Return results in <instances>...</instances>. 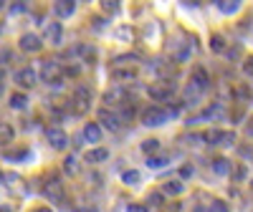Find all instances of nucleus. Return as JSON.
Masks as SVG:
<instances>
[{"label":"nucleus","instance_id":"1","mask_svg":"<svg viewBox=\"0 0 253 212\" xmlns=\"http://www.w3.org/2000/svg\"><path fill=\"white\" fill-rule=\"evenodd\" d=\"M89 106H91V89L79 83L71 94V109L74 114H84V111H89Z\"/></svg>","mask_w":253,"mask_h":212},{"label":"nucleus","instance_id":"2","mask_svg":"<svg viewBox=\"0 0 253 212\" xmlns=\"http://www.w3.org/2000/svg\"><path fill=\"white\" fill-rule=\"evenodd\" d=\"M139 119H142V126H162V124H167L170 114H167V109H162V106H147Z\"/></svg>","mask_w":253,"mask_h":212},{"label":"nucleus","instance_id":"3","mask_svg":"<svg viewBox=\"0 0 253 212\" xmlns=\"http://www.w3.org/2000/svg\"><path fill=\"white\" fill-rule=\"evenodd\" d=\"M190 89L198 91V94H205L210 89V76H208V71L203 66H195L193 73H190Z\"/></svg>","mask_w":253,"mask_h":212},{"label":"nucleus","instance_id":"4","mask_svg":"<svg viewBox=\"0 0 253 212\" xmlns=\"http://www.w3.org/2000/svg\"><path fill=\"white\" fill-rule=\"evenodd\" d=\"M41 78H43L46 83H53L61 78V63L56 58H46V61H41Z\"/></svg>","mask_w":253,"mask_h":212},{"label":"nucleus","instance_id":"5","mask_svg":"<svg viewBox=\"0 0 253 212\" xmlns=\"http://www.w3.org/2000/svg\"><path fill=\"white\" fill-rule=\"evenodd\" d=\"M96 124L99 126H104V129H109V132H117L119 126H122V121H119V116H117V111H112V109H99V114H96Z\"/></svg>","mask_w":253,"mask_h":212},{"label":"nucleus","instance_id":"6","mask_svg":"<svg viewBox=\"0 0 253 212\" xmlns=\"http://www.w3.org/2000/svg\"><path fill=\"white\" fill-rule=\"evenodd\" d=\"M203 141H210V144H218V146H233L236 144V132H205L203 134Z\"/></svg>","mask_w":253,"mask_h":212},{"label":"nucleus","instance_id":"7","mask_svg":"<svg viewBox=\"0 0 253 212\" xmlns=\"http://www.w3.org/2000/svg\"><path fill=\"white\" fill-rule=\"evenodd\" d=\"M46 139L48 144L53 146V149H66L69 146V134L61 129V126H48L46 129Z\"/></svg>","mask_w":253,"mask_h":212},{"label":"nucleus","instance_id":"8","mask_svg":"<svg viewBox=\"0 0 253 212\" xmlns=\"http://www.w3.org/2000/svg\"><path fill=\"white\" fill-rule=\"evenodd\" d=\"M18 46L20 51H26V53H38L41 48H43V40H41L38 33H23L18 40Z\"/></svg>","mask_w":253,"mask_h":212},{"label":"nucleus","instance_id":"9","mask_svg":"<svg viewBox=\"0 0 253 212\" xmlns=\"http://www.w3.org/2000/svg\"><path fill=\"white\" fill-rule=\"evenodd\" d=\"M147 94H150V99H155V101H167V99L172 96V83L170 81L152 83V86L147 89Z\"/></svg>","mask_w":253,"mask_h":212},{"label":"nucleus","instance_id":"10","mask_svg":"<svg viewBox=\"0 0 253 212\" xmlns=\"http://www.w3.org/2000/svg\"><path fill=\"white\" fill-rule=\"evenodd\" d=\"M15 83L20 89H33L36 83H38V73L28 66V69H20L18 73H15Z\"/></svg>","mask_w":253,"mask_h":212},{"label":"nucleus","instance_id":"11","mask_svg":"<svg viewBox=\"0 0 253 212\" xmlns=\"http://www.w3.org/2000/svg\"><path fill=\"white\" fill-rule=\"evenodd\" d=\"M43 35H46V40H48L51 46H61V40H63V28H61V23H56V20L46 23Z\"/></svg>","mask_w":253,"mask_h":212},{"label":"nucleus","instance_id":"12","mask_svg":"<svg viewBox=\"0 0 253 212\" xmlns=\"http://www.w3.org/2000/svg\"><path fill=\"white\" fill-rule=\"evenodd\" d=\"M43 195L53 202V205H58V202H63V197H66V195H63V184L58 182V179H51L46 187H43Z\"/></svg>","mask_w":253,"mask_h":212},{"label":"nucleus","instance_id":"13","mask_svg":"<svg viewBox=\"0 0 253 212\" xmlns=\"http://www.w3.org/2000/svg\"><path fill=\"white\" fill-rule=\"evenodd\" d=\"M53 13L56 18H71L76 13V3L74 0H58V3H53Z\"/></svg>","mask_w":253,"mask_h":212},{"label":"nucleus","instance_id":"14","mask_svg":"<svg viewBox=\"0 0 253 212\" xmlns=\"http://www.w3.org/2000/svg\"><path fill=\"white\" fill-rule=\"evenodd\" d=\"M84 139L91 141V144H99V141H101V126H99L96 121L84 124Z\"/></svg>","mask_w":253,"mask_h":212},{"label":"nucleus","instance_id":"15","mask_svg":"<svg viewBox=\"0 0 253 212\" xmlns=\"http://www.w3.org/2000/svg\"><path fill=\"white\" fill-rule=\"evenodd\" d=\"M84 159H86L89 164H99V162H107V159H109V149H104V146H99V149H89V152H86V157H84Z\"/></svg>","mask_w":253,"mask_h":212},{"label":"nucleus","instance_id":"16","mask_svg":"<svg viewBox=\"0 0 253 212\" xmlns=\"http://www.w3.org/2000/svg\"><path fill=\"white\" fill-rule=\"evenodd\" d=\"M137 61H139V58H137L134 53H124V56H117V58H114L112 69H124V66L132 69V66H137Z\"/></svg>","mask_w":253,"mask_h":212},{"label":"nucleus","instance_id":"17","mask_svg":"<svg viewBox=\"0 0 253 212\" xmlns=\"http://www.w3.org/2000/svg\"><path fill=\"white\" fill-rule=\"evenodd\" d=\"M74 51H76V56H81L86 63H94V58H96V48L89 46V43H79Z\"/></svg>","mask_w":253,"mask_h":212},{"label":"nucleus","instance_id":"18","mask_svg":"<svg viewBox=\"0 0 253 212\" xmlns=\"http://www.w3.org/2000/svg\"><path fill=\"white\" fill-rule=\"evenodd\" d=\"M137 76V66H132V69H112V78H117V81H132Z\"/></svg>","mask_w":253,"mask_h":212},{"label":"nucleus","instance_id":"19","mask_svg":"<svg viewBox=\"0 0 253 212\" xmlns=\"http://www.w3.org/2000/svg\"><path fill=\"white\" fill-rule=\"evenodd\" d=\"M218 10L225 13V15H233V13L241 10V3L238 0H218Z\"/></svg>","mask_w":253,"mask_h":212},{"label":"nucleus","instance_id":"20","mask_svg":"<svg viewBox=\"0 0 253 212\" xmlns=\"http://www.w3.org/2000/svg\"><path fill=\"white\" fill-rule=\"evenodd\" d=\"M182 189H185V184L180 179H170L162 184V195H182Z\"/></svg>","mask_w":253,"mask_h":212},{"label":"nucleus","instance_id":"21","mask_svg":"<svg viewBox=\"0 0 253 212\" xmlns=\"http://www.w3.org/2000/svg\"><path fill=\"white\" fill-rule=\"evenodd\" d=\"M213 172H215V175H220V177L230 175V162H228L225 157H218V159H213Z\"/></svg>","mask_w":253,"mask_h":212},{"label":"nucleus","instance_id":"22","mask_svg":"<svg viewBox=\"0 0 253 212\" xmlns=\"http://www.w3.org/2000/svg\"><path fill=\"white\" fill-rule=\"evenodd\" d=\"M13 137H15V129H13V126L5 124V121H0V144H10Z\"/></svg>","mask_w":253,"mask_h":212},{"label":"nucleus","instance_id":"23","mask_svg":"<svg viewBox=\"0 0 253 212\" xmlns=\"http://www.w3.org/2000/svg\"><path fill=\"white\" fill-rule=\"evenodd\" d=\"M225 38L220 35V33H213L210 35V51H215V53H225Z\"/></svg>","mask_w":253,"mask_h":212},{"label":"nucleus","instance_id":"24","mask_svg":"<svg viewBox=\"0 0 253 212\" xmlns=\"http://www.w3.org/2000/svg\"><path fill=\"white\" fill-rule=\"evenodd\" d=\"M155 73H160V76H172L175 73V66L172 63H167V61H155Z\"/></svg>","mask_w":253,"mask_h":212},{"label":"nucleus","instance_id":"25","mask_svg":"<svg viewBox=\"0 0 253 212\" xmlns=\"http://www.w3.org/2000/svg\"><path fill=\"white\" fill-rule=\"evenodd\" d=\"M63 172H66V175H79V159L74 154L63 159Z\"/></svg>","mask_w":253,"mask_h":212},{"label":"nucleus","instance_id":"26","mask_svg":"<svg viewBox=\"0 0 253 212\" xmlns=\"http://www.w3.org/2000/svg\"><path fill=\"white\" fill-rule=\"evenodd\" d=\"M167 162H170V159H167L165 154H152L150 159H147V167H150V169H162Z\"/></svg>","mask_w":253,"mask_h":212},{"label":"nucleus","instance_id":"27","mask_svg":"<svg viewBox=\"0 0 253 212\" xmlns=\"http://www.w3.org/2000/svg\"><path fill=\"white\" fill-rule=\"evenodd\" d=\"M142 152H147V154H157L160 152V139H147V141H142Z\"/></svg>","mask_w":253,"mask_h":212},{"label":"nucleus","instance_id":"28","mask_svg":"<svg viewBox=\"0 0 253 212\" xmlns=\"http://www.w3.org/2000/svg\"><path fill=\"white\" fill-rule=\"evenodd\" d=\"M26 104H28L26 94H10V109H23Z\"/></svg>","mask_w":253,"mask_h":212},{"label":"nucleus","instance_id":"29","mask_svg":"<svg viewBox=\"0 0 253 212\" xmlns=\"http://www.w3.org/2000/svg\"><path fill=\"white\" fill-rule=\"evenodd\" d=\"M139 179H142V175L137 172V169H126V172L122 175V182L124 184H137Z\"/></svg>","mask_w":253,"mask_h":212},{"label":"nucleus","instance_id":"30","mask_svg":"<svg viewBox=\"0 0 253 212\" xmlns=\"http://www.w3.org/2000/svg\"><path fill=\"white\" fill-rule=\"evenodd\" d=\"M230 175H233L236 182H243L246 175H248V169H246V164H238V167H230Z\"/></svg>","mask_w":253,"mask_h":212},{"label":"nucleus","instance_id":"31","mask_svg":"<svg viewBox=\"0 0 253 212\" xmlns=\"http://www.w3.org/2000/svg\"><path fill=\"white\" fill-rule=\"evenodd\" d=\"M208 212H230V207L223 200H213V202H210V207H208Z\"/></svg>","mask_w":253,"mask_h":212},{"label":"nucleus","instance_id":"32","mask_svg":"<svg viewBox=\"0 0 253 212\" xmlns=\"http://www.w3.org/2000/svg\"><path fill=\"white\" fill-rule=\"evenodd\" d=\"M101 10L104 13H117L119 10V3H117V0H101Z\"/></svg>","mask_w":253,"mask_h":212},{"label":"nucleus","instance_id":"33","mask_svg":"<svg viewBox=\"0 0 253 212\" xmlns=\"http://www.w3.org/2000/svg\"><path fill=\"white\" fill-rule=\"evenodd\" d=\"M241 69H243V73H246L248 78L253 76V56H248V58H243V66H241Z\"/></svg>","mask_w":253,"mask_h":212},{"label":"nucleus","instance_id":"34","mask_svg":"<svg viewBox=\"0 0 253 212\" xmlns=\"http://www.w3.org/2000/svg\"><path fill=\"white\" fill-rule=\"evenodd\" d=\"M162 200H165L162 192H150V197H147V202H150V205H162Z\"/></svg>","mask_w":253,"mask_h":212},{"label":"nucleus","instance_id":"35","mask_svg":"<svg viewBox=\"0 0 253 212\" xmlns=\"http://www.w3.org/2000/svg\"><path fill=\"white\" fill-rule=\"evenodd\" d=\"M225 53H228L230 61H233V58H241V46H230V48H225Z\"/></svg>","mask_w":253,"mask_h":212},{"label":"nucleus","instance_id":"36","mask_svg":"<svg viewBox=\"0 0 253 212\" xmlns=\"http://www.w3.org/2000/svg\"><path fill=\"white\" fill-rule=\"evenodd\" d=\"M26 10V3H15V5H10V15H20Z\"/></svg>","mask_w":253,"mask_h":212},{"label":"nucleus","instance_id":"37","mask_svg":"<svg viewBox=\"0 0 253 212\" xmlns=\"http://www.w3.org/2000/svg\"><path fill=\"white\" fill-rule=\"evenodd\" d=\"M126 212H147V207L144 205H129V207H126Z\"/></svg>","mask_w":253,"mask_h":212},{"label":"nucleus","instance_id":"38","mask_svg":"<svg viewBox=\"0 0 253 212\" xmlns=\"http://www.w3.org/2000/svg\"><path fill=\"white\" fill-rule=\"evenodd\" d=\"M246 134L253 139V116H251V119H248V124H246Z\"/></svg>","mask_w":253,"mask_h":212},{"label":"nucleus","instance_id":"39","mask_svg":"<svg viewBox=\"0 0 253 212\" xmlns=\"http://www.w3.org/2000/svg\"><path fill=\"white\" fill-rule=\"evenodd\" d=\"M193 175V167H182V177H190Z\"/></svg>","mask_w":253,"mask_h":212},{"label":"nucleus","instance_id":"40","mask_svg":"<svg viewBox=\"0 0 253 212\" xmlns=\"http://www.w3.org/2000/svg\"><path fill=\"white\" fill-rule=\"evenodd\" d=\"M0 212H13V207L10 205H0Z\"/></svg>","mask_w":253,"mask_h":212},{"label":"nucleus","instance_id":"41","mask_svg":"<svg viewBox=\"0 0 253 212\" xmlns=\"http://www.w3.org/2000/svg\"><path fill=\"white\" fill-rule=\"evenodd\" d=\"M79 212H96V210H94V207H81Z\"/></svg>","mask_w":253,"mask_h":212},{"label":"nucleus","instance_id":"42","mask_svg":"<svg viewBox=\"0 0 253 212\" xmlns=\"http://www.w3.org/2000/svg\"><path fill=\"white\" fill-rule=\"evenodd\" d=\"M3 78H5V69L0 66V83H3Z\"/></svg>","mask_w":253,"mask_h":212},{"label":"nucleus","instance_id":"43","mask_svg":"<svg viewBox=\"0 0 253 212\" xmlns=\"http://www.w3.org/2000/svg\"><path fill=\"white\" fill-rule=\"evenodd\" d=\"M36 212H51V210H46V207H41V210H36Z\"/></svg>","mask_w":253,"mask_h":212},{"label":"nucleus","instance_id":"44","mask_svg":"<svg viewBox=\"0 0 253 212\" xmlns=\"http://www.w3.org/2000/svg\"><path fill=\"white\" fill-rule=\"evenodd\" d=\"M5 8V0H0V10H3Z\"/></svg>","mask_w":253,"mask_h":212},{"label":"nucleus","instance_id":"45","mask_svg":"<svg viewBox=\"0 0 253 212\" xmlns=\"http://www.w3.org/2000/svg\"><path fill=\"white\" fill-rule=\"evenodd\" d=\"M0 96H3V83H0Z\"/></svg>","mask_w":253,"mask_h":212},{"label":"nucleus","instance_id":"46","mask_svg":"<svg viewBox=\"0 0 253 212\" xmlns=\"http://www.w3.org/2000/svg\"><path fill=\"white\" fill-rule=\"evenodd\" d=\"M251 189H253V179H251Z\"/></svg>","mask_w":253,"mask_h":212},{"label":"nucleus","instance_id":"47","mask_svg":"<svg viewBox=\"0 0 253 212\" xmlns=\"http://www.w3.org/2000/svg\"><path fill=\"white\" fill-rule=\"evenodd\" d=\"M0 33H3V26H0Z\"/></svg>","mask_w":253,"mask_h":212},{"label":"nucleus","instance_id":"48","mask_svg":"<svg viewBox=\"0 0 253 212\" xmlns=\"http://www.w3.org/2000/svg\"><path fill=\"white\" fill-rule=\"evenodd\" d=\"M195 212H203V210H195Z\"/></svg>","mask_w":253,"mask_h":212}]
</instances>
